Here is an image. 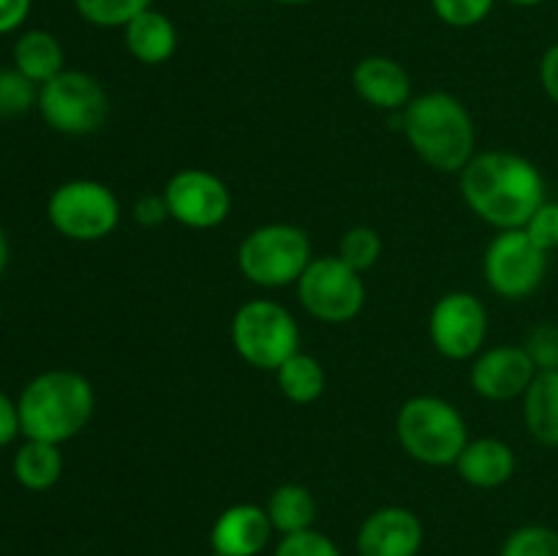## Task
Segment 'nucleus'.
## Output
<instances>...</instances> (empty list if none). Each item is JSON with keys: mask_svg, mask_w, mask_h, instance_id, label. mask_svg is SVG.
Wrapping results in <instances>:
<instances>
[{"mask_svg": "<svg viewBox=\"0 0 558 556\" xmlns=\"http://www.w3.org/2000/svg\"><path fill=\"white\" fill-rule=\"evenodd\" d=\"M461 194L472 213L501 229H523L545 202L543 172L510 150L474 153L461 169Z\"/></svg>", "mask_w": 558, "mask_h": 556, "instance_id": "nucleus-1", "label": "nucleus"}, {"mask_svg": "<svg viewBox=\"0 0 558 556\" xmlns=\"http://www.w3.org/2000/svg\"><path fill=\"white\" fill-rule=\"evenodd\" d=\"M403 136L436 172H458L477 153V129L469 109L445 90L414 96L403 109Z\"/></svg>", "mask_w": 558, "mask_h": 556, "instance_id": "nucleus-2", "label": "nucleus"}, {"mask_svg": "<svg viewBox=\"0 0 558 556\" xmlns=\"http://www.w3.org/2000/svg\"><path fill=\"white\" fill-rule=\"evenodd\" d=\"M16 407L27 439L63 445L90 423L96 392L76 371H44L27 382Z\"/></svg>", "mask_w": 558, "mask_h": 556, "instance_id": "nucleus-3", "label": "nucleus"}, {"mask_svg": "<svg viewBox=\"0 0 558 556\" xmlns=\"http://www.w3.org/2000/svg\"><path fill=\"white\" fill-rule=\"evenodd\" d=\"M398 442L403 452L425 467H456L469 442L461 409L441 396H414L398 409Z\"/></svg>", "mask_w": 558, "mask_h": 556, "instance_id": "nucleus-4", "label": "nucleus"}, {"mask_svg": "<svg viewBox=\"0 0 558 556\" xmlns=\"http://www.w3.org/2000/svg\"><path fill=\"white\" fill-rule=\"evenodd\" d=\"M311 240L294 223H265L240 240L238 267L251 283L265 289L292 287L311 265Z\"/></svg>", "mask_w": 558, "mask_h": 556, "instance_id": "nucleus-5", "label": "nucleus"}, {"mask_svg": "<svg viewBox=\"0 0 558 556\" xmlns=\"http://www.w3.org/2000/svg\"><path fill=\"white\" fill-rule=\"evenodd\" d=\"M232 343L245 363L276 374L300 352V325L276 300H248L232 316Z\"/></svg>", "mask_w": 558, "mask_h": 556, "instance_id": "nucleus-6", "label": "nucleus"}, {"mask_svg": "<svg viewBox=\"0 0 558 556\" xmlns=\"http://www.w3.org/2000/svg\"><path fill=\"white\" fill-rule=\"evenodd\" d=\"M49 221L63 238L96 243L109 238L120 223V200L98 180H69L49 196Z\"/></svg>", "mask_w": 558, "mask_h": 556, "instance_id": "nucleus-7", "label": "nucleus"}, {"mask_svg": "<svg viewBox=\"0 0 558 556\" xmlns=\"http://www.w3.org/2000/svg\"><path fill=\"white\" fill-rule=\"evenodd\" d=\"M38 109L49 129L69 136H85L107 123L109 96L96 76L63 69L41 85Z\"/></svg>", "mask_w": 558, "mask_h": 556, "instance_id": "nucleus-8", "label": "nucleus"}, {"mask_svg": "<svg viewBox=\"0 0 558 556\" xmlns=\"http://www.w3.org/2000/svg\"><path fill=\"white\" fill-rule=\"evenodd\" d=\"M298 298L314 319L343 325L360 316L368 300L363 273L349 267L338 254L311 259L298 281Z\"/></svg>", "mask_w": 558, "mask_h": 556, "instance_id": "nucleus-9", "label": "nucleus"}, {"mask_svg": "<svg viewBox=\"0 0 558 556\" xmlns=\"http://www.w3.org/2000/svg\"><path fill=\"white\" fill-rule=\"evenodd\" d=\"M483 270L490 292L505 300H523L543 283L548 251L539 249L526 229H501L485 249Z\"/></svg>", "mask_w": 558, "mask_h": 556, "instance_id": "nucleus-10", "label": "nucleus"}, {"mask_svg": "<svg viewBox=\"0 0 558 556\" xmlns=\"http://www.w3.org/2000/svg\"><path fill=\"white\" fill-rule=\"evenodd\" d=\"M428 336L447 360H474L488 336V311L472 292H447L428 316Z\"/></svg>", "mask_w": 558, "mask_h": 556, "instance_id": "nucleus-11", "label": "nucleus"}, {"mask_svg": "<svg viewBox=\"0 0 558 556\" xmlns=\"http://www.w3.org/2000/svg\"><path fill=\"white\" fill-rule=\"evenodd\" d=\"M169 218L189 229H216L232 213V191L207 169H180L163 185Z\"/></svg>", "mask_w": 558, "mask_h": 556, "instance_id": "nucleus-12", "label": "nucleus"}, {"mask_svg": "<svg viewBox=\"0 0 558 556\" xmlns=\"http://www.w3.org/2000/svg\"><path fill=\"white\" fill-rule=\"evenodd\" d=\"M537 374V365L532 363L526 349L501 343V347L483 349L472 360L469 382H472L474 392L488 401H512L529 390Z\"/></svg>", "mask_w": 558, "mask_h": 556, "instance_id": "nucleus-13", "label": "nucleus"}, {"mask_svg": "<svg viewBox=\"0 0 558 556\" xmlns=\"http://www.w3.org/2000/svg\"><path fill=\"white\" fill-rule=\"evenodd\" d=\"M423 523L407 507H381L371 512L357 532L360 556H417L423 548Z\"/></svg>", "mask_w": 558, "mask_h": 556, "instance_id": "nucleus-14", "label": "nucleus"}, {"mask_svg": "<svg viewBox=\"0 0 558 556\" xmlns=\"http://www.w3.org/2000/svg\"><path fill=\"white\" fill-rule=\"evenodd\" d=\"M276 532L267 518V510L259 505H232L216 518L210 529L213 556H256L265 551L267 540Z\"/></svg>", "mask_w": 558, "mask_h": 556, "instance_id": "nucleus-15", "label": "nucleus"}, {"mask_svg": "<svg viewBox=\"0 0 558 556\" xmlns=\"http://www.w3.org/2000/svg\"><path fill=\"white\" fill-rule=\"evenodd\" d=\"M352 85L357 96L381 112H401L412 101V76L387 55H368L354 65Z\"/></svg>", "mask_w": 558, "mask_h": 556, "instance_id": "nucleus-16", "label": "nucleus"}, {"mask_svg": "<svg viewBox=\"0 0 558 556\" xmlns=\"http://www.w3.org/2000/svg\"><path fill=\"white\" fill-rule=\"evenodd\" d=\"M515 450L496 436H480L469 439L463 452L458 456L456 469L474 488H499L515 474Z\"/></svg>", "mask_w": 558, "mask_h": 556, "instance_id": "nucleus-17", "label": "nucleus"}, {"mask_svg": "<svg viewBox=\"0 0 558 556\" xmlns=\"http://www.w3.org/2000/svg\"><path fill=\"white\" fill-rule=\"evenodd\" d=\"M123 36L125 49L145 65H161L178 52V27L153 5L123 27Z\"/></svg>", "mask_w": 558, "mask_h": 556, "instance_id": "nucleus-18", "label": "nucleus"}, {"mask_svg": "<svg viewBox=\"0 0 558 556\" xmlns=\"http://www.w3.org/2000/svg\"><path fill=\"white\" fill-rule=\"evenodd\" d=\"M523 420L539 445L558 447V371H539L523 392Z\"/></svg>", "mask_w": 558, "mask_h": 556, "instance_id": "nucleus-19", "label": "nucleus"}, {"mask_svg": "<svg viewBox=\"0 0 558 556\" xmlns=\"http://www.w3.org/2000/svg\"><path fill=\"white\" fill-rule=\"evenodd\" d=\"M14 69L44 85L63 71V47L47 31H27L14 44Z\"/></svg>", "mask_w": 558, "mask_h": 556, "instance_id": "nucleus-20", "label": "nucleus"}, {"mask_svg": "<svg viewBox=\"0 0 558 556\" xmlns=\"http://www.w3.org/2000/svg\"><path fill=\"white\" fill-rule=\"evenodd\" d=\"M267 518H270L272 529L281 534L303 532V529H314L316 521V499L305 485L300 483H283L267 499Z\"/></svg>", "mask_w": 558, "mask_h": 556, "instance_id": "nucleus-21", "label": "nucleus"}, {"mask_svg": "<svg viewBox=\"0 0 558 556\" xmlns=\"http://www.w3.org/2000/svg\"><path fill=\"white\" fill-rule=\"evenodd\" d=\"M63 474V456L60 445L41 439H27L14 456V478L27 491H47Z\"/></svg>", "mask_w": 558, "mask_h": 556, "instance_id": "nucleus-22", "label": "nucleus"}, {"mask_svg": "<svg viewBox=\"0 0 558 556\" xmlns=\"http://www.w3.org/2000/svg\"><path fill=\"white\" fill-rule=\"evenodd\" d=\"M278 390L283 392V398L300 407H308V403L319 401L325 396L327 387V374L322 368L319 360L308 352H294L281 368L276 371Z\"/></svg>", "mask_w": 558, "mask_h": 556, "instance_id": "nucleus-23", "label": "nucleus"}, {"mask_svg": "<svg viewBox=\"0 0 558 556\" xmlns=\"http://www.w3.org/2000/svg\"><path fill=\"white\" fill-rule=\"evenodd\" d=\"M150 3L153 0H74L82 20L96 27H125L150 9Z\"/></svg>", "mask_w": 558, "mask_h": 556, "instance_id": "nucleus-24", "label": "nucleus"}, {"mask_svg": "<svg viewBox=\"0 0 558 556\" xmlns=\"http://www.w3.org/2000/svg\"><path fill=\"white\" fill-rule=\"evenodd\" d=\"M381 249H385V245H381V238L376 229L352 227L341 234L336 254L341 256L349 267H354L357 273H365L379 262Z\"/></svg>", "mask_w": 558, "mask_h": 556, "instance_id": "nucleus-25", "label": "nucleus"}, {"mask_svg": "<svg viewBox=\"0 0 558 556\" xmlns=\"http://www.w3.org/2000/svg\"><path fill=\"white\" fill-rule=\"evenodd\" d=\"M38 104L36 82L16 69H0V118H16Z\"/></svg>", "mask_w": 558, "mask_h": 556, "instance_id": "nucleus-26", "label": "nucleus"}, {"mask_svg": "<svg viewBox=\"0 0 558 556\" xmlns=\"http://www.w3.org/2000/svg\"><path fill=\"white\" fill-rule=\"evenodd\" d=\"M501 556H558V532L550 527H521L505 540Z\"/></svg>", "mask_w": 558, "mask_h": 556, "instance_id": "nucleus-27", "label": "nucleus"}, {"mask_svg": "<svg viewBox=\"0 0 558 556\" xmlns=\"http://www.w3.org/2000/svg\"><path fill=\"white\" fill-rule=\"evenodd\" d=\"M436 16L450 27H474L494 11L496 0H430Z\"/></svg>", "mask_w": 558, "mask_h": 556, "instance_id": "nucleus-28", "label": "nucleus"}, {"mask_svg": "<svg viewBox=\"0 0 558 556\" xmlns=\"http://www.w3.org/2000/svg\"><path fill=\"white\" fill-rule=\"evenodd\" d=\"M276 556H341V551L327 534L316 532V529H303V532L283 534Z\"/></svg>", "mask_w": 558, "mask_h": 556, "instance_id": "nucleus-29", "label": "nucleus"}, {"mask_svg": "<svg viewBox=\"0 0 558 556\" xmlns=\"http://www.w3.org/2000/svg\"><path fill=\"white\" fill-rule=\"evenodd\" d=\"M523 349L529 352L532 363L537 365V371H558V327L550 322L534 327L529 333Z\"/></svg>", "mask_w": 558, "mask_h": 556, "instance_id": "nucleus-30", "label": "nucleus"}, {"mask_svg": "<svg viewBox=\"0 0 558 556\" xmlns=\"http://www.w3.org/2000/svg\"><path fill=\"white\" fill-rule=\"evenodd\" d=\"M523 229L543 251L558 249V202L545 200Z\"/></svg>", "mask_w": 558, "mask_h": 556, "instance_id": "nucleus-31", "label": "nucleus"}, {"mask_svg": "<svg viewBox=\"0 0 558 556\" xmlns=\"http://www.w3.org/2000/svg\"><path fill=\"white\" fill-rule=\"evenodd\" d=\"M131 216H134V221L145 229L161 227V223L169 218L167 200H163V194L140 196V200L134 202V210H131Z\"/></svg>", "mask_w": 558, "mask_h": 556, "instance_id": "nucleus-32", "label": "nucleus"}, {"mask_svg": "<svg viewBox=\"0 0 558 556\" xmlns=\"http://www.w3.org/2000/svg\"><path fill=\"white\" fill-rule=\"evenodd\" d=\"M22 431L20 423V407L11 401L5 392H0V447L14 442V436Z\"/></svg>", "mask_w": 558, "mask_h": 556, "instance_id": "nucleus-33", "label": "nucleus"}, {"mask_svg": "<svg viewBox=\"0 0 558 556\" xmlns=\"http://www.w3.org/2000/svg\"><path fill=\"white\" fill-rule=\"evenodd\" d=\"M33 0H0V33H11L27 20Z\"/></svg>", "mask_w": 558, "mask_h": 556, "instance_id": "nucleus-34", "label": "nucleus"}, {"mask_svg": "<svg viewBox=\"0 0 558 556\" xmlns=\"http://www.w3.org/2000/svg\"><path fill=\"white\" fill-rule=\"evenodd\" d=\"M539 80H543V87L550 96V101L558 104V41L554 47H548V52L543 55V63H539Z\"/></svg>", "mask_w": 558, "mask_h": 556, "instance_id": "nucleus-35", "label": "nucleus"}, {"mask_svg": "<svg viewBox=\"0 0 558 556\" xmlns=\"http://www.w3.org/2000/svg\"><path fill=\"white\" fill-rule=\"evenodd\" d=\"M9 265V240H5V232L0 229V273Z\"/></svg>", "mask_w": 558, "mask_h": 556, "instance_id": "nucleus-36", "label": "nucleus"}, {"mask_svg": "<svg viewBox=\"0 0 558 556\" xmlns=\"http://www.w3.org/2000/svg\"><path fill=\"white\" fill-rule=\"evenodd\" d=\"M276 3H281V5H305V3H311V0H276Z\"/></svg>", "mask_w": 558, "mask_h": 556, "instance_id": "nucleus-37", "label": "nucleus"}, {"mask_svg": "<svg viewBox=\"0 0 558 556\" xmlns=\"http://www.w3.org/2000/svg\"><path fill=\"white\" fill-rule=\"evenodd\" d=\"M510 3H515V5H539L543 0H510Z\"/></svg>", "mask_w": 558, "mask_h": 556, "instance_id": "nucleus-38", "label": "nucleus"}, {"mask_svg": "<svg viewBox=\"0 0 558 556\" xmlns=\"http://www.w3.org/2000/svg\"><path fill=\"white\" fill-rule=\"evenodd\" d=\"M0 316H3V303H0Z\"/></svg>", "mask_w": 558, "mask_h": 556, "instance_id": "nucleus-39", "label": "nucleus"}]
</instances>
